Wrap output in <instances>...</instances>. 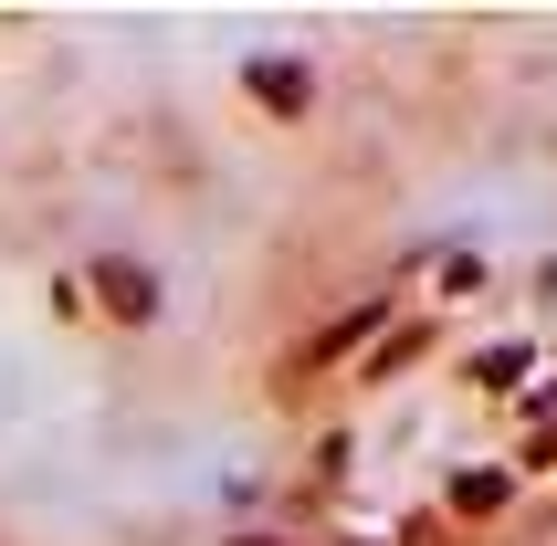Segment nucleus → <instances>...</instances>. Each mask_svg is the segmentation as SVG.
I'll return each mask as SVG.
<instances>
[{
	"mask_svg": "<svg viewBox=\"0 0 557 546\" xmlns=\"http://www.w3.org/2000/svg\"><path fill=\"white\" fill-rule=\"evenodd\" d=\"M106 295H116V315H148V273H126V263H106Z\"/></svg>",
	"mask_w": 557,
	"mask_h": 546,
	"instance_id": "1",
	"label": "nucleus"
}]
</instances>
